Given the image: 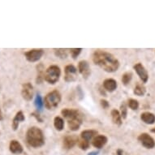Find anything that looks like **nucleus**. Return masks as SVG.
<instances>
[{"instance_id":"f257e3e1","label":"nucleus","mask_w":155,"mask_h":155,"mask_svg":"<svg viewBox=\"0 0 155 155\" xmlns=\"http://www.w3.org/2000/svg\"><path fill=\"white\" fill-rule=\"evenodd\" d=\"M93 61L107 72H114L120 68V62L113 54L97 50L93 54Z\"/></svg>"},{"instance_id":"f03ea898","label":"nucleus","mask_w":155,"mask_h":155,"mask_svg":"<svg viewBox=\"0 0 155 155\" xmlns=\"http://www.w3.org/2000/svg\"><path fill=\"white\" fill-rule=\"evenodd\" d=\"M61 114L68 120L69 129L73 132L79 130L83 122V114L78 110L65 108L62 110Z\"/></svg>"},{"instance_id":"7ed1b4c3","label":"nucleus","mask_w":155,"mask_h":155,"mask_svg":"<svg viewBox=\"0 0 155 155\" xmlns=\"http://www.w3.org/2000/svg\"><path fill=\"white\" fill-rule=\"evenodd\" d=\"M26 141L33 148H39L45 144L43 132L40 128L32 127L26 132Z\"/></svg>"},{"instance_id":"20e7f679","label":"nucleus","mask_w":155,"mask_h":155,"mask_svg":"<svg viewBox=\"0 0 155 155\" xmlns=\"http://www.w3.org/2000/svg\"><path fill=\"white\" fill-rule=\"evenodd\" d=\"M62 97L61 94L58 90H53L50 92L46 97L44 100L45 107L48 110H54L58 107L61 102Z\"/></svg>"},{"instance_id":"39448f33","label":"nucleus","mask_w":155,"mask_h":155,"mask_svg":"<svg viewBox=\"0 0 155 155\" xmlns=\"http://www.w3.org/2000/svg\"><path fill=\"white\" fill-rule=\"evenodd\" d=\"M60 75H61V70L59 67L56 65H51L45 71L44 80L46 82H48L49 84H54L60 78Z\"/></svg>"},{"instance_id":"423d86ee","label":"nucleus","mask_w":155,"mask_h":155,"mask_svg":"<svg viewBox=\"0 0 155 155\" xmlns=\"http://www.w3.org/2000/svg\"><path fill=\"white\" fill-rule=\"evenodd\" d=\"M64 72H65V76H64V80L67 82H73L76 81L77 77H78V74H77V69L75 66L69 64L65 67L64 69Z\"/></svg>"},{"instance_id":"0eeeda50","label":"nucleus","mask_w":155,"mask_h":155,"mask_svg":"<svg viewBox=\"0 0 155 155\" xmlns=\"http://www.w3.org/2000/svg\"><path fill=\"white\" fill-rule=\"evenodd\" d=\"M44 54V51L42 49H33L30 51H27L25 53L26 59L28 62H37L41 59Z\"/></svg>"},{"instance_id":"6e6552de","label":"nucleus","mask_w":155,"mask_h":155,"mask_svg":"<svg viewBox=\"0 0 155 155\" xmlns=\"http://www.w3.org/2000/svg\"><path fill=\"white\" fill-rule=\"evenodd\" d=\"M138 140L141 143L144 147L147 149H153L155 146V141L153 138L147 133H141L138 137Z\"/></svg>"},{"instance_id":"1a4fd4ad","label":"nucleus","mask_w":155,"mask_h":155,"mask_svg":"<svg viewBox=\"0 0 155 155\" xmlns=\"http://www.w3.org/2000/svg\"><path fill=\"white\" fill-rule=\"evenodd\" d=\"M21 96L25 101H31L33 97V86L28 82L22 85Z\"/></svg>"},{"instance_id":"9d476101","label":"nucleus","mask_w":155,"mask_h":155,"mask_svg":"<svg viewBox=\"0 0 155 155\" xmlns=\"http://www.w3.org/2000/svg\"><path fill=\"white\" fill-rule=\"evenodd\" d=\"M78 70H79V72L81 74L84 79L87 80L90 76L91 70H90L89 63L86 60H81L80 62L78 64Z\"/></svg>"},{"instance_id":"9b49d317","label":"nucleus","mask_w":155,"mask_h":155,"mask_svg":"<svg viewBox=\"0 0 155 155\" xmlns=\"http://www.w3.org/2000/svg\"><path fill=\"white\" fill-rule=\"evenodd\" d=\"M133 68L136 71V72L137 73V75L139 76V77L140 78V80L142 81L144 83H146L149 80V74H148L146 69L142 64L140 63H138V64H135Z\"/></svg>"},{"instance_id":"f8f14e48","label":"nucleus","mask_w":155,"mask_h":155,"mask_svg":"<svg viewBox=\"0 0 155 155\" xmlns=\"http://www.w3.org/2000/svg\"><path fill=\"white\" fill-rule=\"evenodd\" d=\"M78 141V137L76 136H68L64 139V147L66 150H70L76 145Z\"/></svg>"},{"instance_id":"ddd939ff","label":"nucleus","mask_w":155,"mask_h":155,"mask_svg":"<svg viewBox=\"0 0 155 155\" xmlns=\"http://www.w3.org/2000/svg\"><path fill=\"white\" fill-rule=\"evenodd\" d=\"M92 143H93V145H94L95 148L102 149V148L107 143V137L106 136H103V135L96 136V137L94 138V140H93Z\"/></svg>"},{"instance_id":"4468645a","label":"nucleus","mask_w":155,"mask_h":155,"mask_svg":"<svg viewBox=\"0 0 155 155\" xmlns=\"http://www.w3.org/2000/svg\"><path fill=\"white\" fill-rule=\"evenodd\" d=\"M9 150L12 153L15 154H20L23 152V147L21 144L18 140H12L10 142V145H9Z\"/></svg>"},{"instance_id":"2eb2a0df","label":"nucleus","mask_w":155,"mask_h":155,"mask_svg":"<svg viewBox=\"0 0 155 155\" xmlns=\"http://www.w3.org/2000/svg\"><path fill=\"white\" fill-rule=\"evenodd\" d=\"M103 88L107 91L112 93L117 89V82L114 79H107L103 82Z\"/></svg>"},{"instance_id":"dca6fc26","label":"nucleus","mask_w":155,"mask_h":155,"mask_svg":"<svg viewBox=\"0 0 155 155\" xmlns=\"http://www.w3.org/2000/svg\"><path fill=\"white\" fill-rule=\"evenodd\" d=\"M140 120L146 124H153L155 123V115L151 112H143L140 114Z\"/></svg>"},{"instance_id":"f3484780","label":"nucleus","mask_w":155,"mask_h":155,"mask_svg":"<svg viewBox=\"0 0 155 155\" xmlns=\"http://www.w3.org/2000/svg\"><path fill=\"white\" fill-rule=\"evenodd\" d=\"M25 120V115H24L23 112L18 111L12 120V126L13 130H14V131H16L18 127H19L20 123L23 122Z\"/></svg>"},{"instance_id":"a211bd4d","label":"nucleus","mask_w":155,"mask_h":155,"mask_svg":"<svg viewBox=\"0 0 155 155\" xmlns=\"http://www.w3.org/2000/svg\"><path fill=\"white\" fill-rule=\"evenodd\" d=\"M110 114H111L112 121H113L114 124L118 125V126H121L123 122L122 117H121V114H120V111L117 110L116 109H113L111 110V112H110Z\"/></svg>"},{"instance_id":"6ab92c4d","label":"nucleus","mask_w":155,"mask_h":155,"mask_svg":"<svg viewBox=\"0 0 155 155\" xmlns=\"http://www.w3.org/2000/svg\"><path fill=\"white\" fill-rule=\"evenodd\" d=\"M97 134V131H94V130H84L81 132V138L83 140H88L89 141L90 140H92L93 138L95 137Z\"/></svg>"},{"instance_id":"aec40b11","label":"nucleus","mask_w":155,"mask_h":155,"mask_svg":"<svg viewBox=\"0 0 155 155\" xmlns=\"http://www.w3.org/2000/svg\"><path fill=\"white\" fill-rule=\"evenodd\" d=\"M37 71H38V76L36 81L38 84H41L43 81L44 76H45V71H44V66L42 64H39L37 66Z\"/></svg>"},{"instance_id":"412c9836","label":"nucleus","mask_w":155,"mask_h":155,"mask_svg":"<svg viewBox=\"0 0 155 155\" xmlns=\"http://www.w3.org/2000/svg\"><path fill=\"white\" fill-rule=\"evenodd\" d=\"M54 126L57 131H62L64 128V120L59 116H56L54 120Z\"/></svg>"},{"instance_id":"4be33fe9","label":"nucleus","mask_w":155,"mask_h":155,"mask_svg":"<svg viewBox=\"0 0 155 155\" xmlns=\"http://www.w3.org/2000/svg\"><path fill=\"white\" fill-rule=\"evenodd\" d=\"M145 92H146V89H145V85L142 84H137V86L135 87L133 93H134L135 95H137V96L141 97L145 95Z\"/></svg>"},{"instance_id":"5701e85b","label":"nucleus","mask_w":155,"mask_h":155,"mask_svg":"<svg viewBox=\"0 0 155 155\" xmlns=\"http://www.w3.org/2000/svg\"><path fill=\"white\" fill-rule=\"evenodd\" d=\"M54 54L57 57L60 59H66L68 57V51L66 49H55Z\"/></svg>"},{"instance_id":"b1692460","label":"nucleus","mask_w":155,"mask_h":155,"mask_svg":"<svg viewBox=\"0 0 155 155\" xmlns=\"http://www.w3.org/2000/svg\"><path fill=\"white\" fill-rule=\"evenodd\" d=\"M127 106L132 110H137L139 108V102H138L137 100L130 98V99L127 100Z\"/></svg>"},{"instance_id":"393cba45","label":"nucleus","mask_w":155,"mask_h":155,"mask_svg":"<svg viewBox=\"0 0 155 155\" xmlns=\"http://www.w3.org/2000/svg\"><path fill=\"white\" fill-rule=\"evenodd\" d=\"M132 78V72H130V71L125 72V73L122 76L123 84H124V85H127V84L130 83V81H131Z\"/></svg>"},{"instance_id":"a878e982","label":"nucleus","mask_w":155,"mask_h":155,"mask_svg":"<svg viewBox=\"0 0 155 155\" xmlns=\"http://www.w3.org/2000/svg\"><path fill=\"white\" fill-rule=\"evenodd\" d=\"M34 104H35V107H37V109L39 110H41L42 109V107H43V102H42V98H41V95H39L38 94L37 96H36L35 101H34Z\"/></svg>"},{"instance_id":"bb28decb","label":"nucleus","mask_w":155,"mask_h":155,"mask_svg":"<svg viewBox=\"0 0 155 155\" xmlns=\"http://www.w3.org/2000/svg\"><path fill=\"white\" fill-rule=\"evenodd\" d=\"M120 114H121V117H122L123 119H126V118H127V109L125 102H123L122 104H121V106H120Z\"/></svg>"},{"instance_id":"cd10ccee","label":"nucleus","mask_w":155,"mask_h":155,"mask_svg":"<svg viewBox=\"0 0 155 155\" xmlns=\"http://www.w3.org/2000/svg\"><path fill=\"white\" fill-rule=\"evenodd\" d=\"M70 51V54H71V57L74 59H76L77 58V56L79 55L81 52L82 49L81 48H72L69 50Z\"/></svg>"},{"instance_id":"c85d7f7f","label":"nucleus","mask_w":155,"mask_h":155,"mask_svg":"<svg viewBox=\"0 0 155 155\" xmlns=\"http://www.w3.org/2000/svg\"><path fill=\"white\" fill-rule=\"evenodd\" d=\"M79 147L83 150H86L89 147V142L88 140H83L82 139L81 141L79 142Z\"/></svg>"},{"instance_id":"c756f323","label":"nucleus","mask_w":155,"mask_h":155,"mask_svg":"<svg viewBox=\"0 0 155 155\" xmlns=\"http://www.w3.org/2000/svg\"><path fill=\"white\" fill-rule=\"evenodd\" d=\"M101 105H102V107L104 108V109H107V108H108V107H110V104H109V102H107V100H105V99H102L101 101Z\"/></svg>"},{"instance_id":"7c9ffc66","label":"nucleus","mask_w":155,"mask_h":155,"mask_svg":"<svg viewBox=\"0 0 155 155\" xmlns=\"http://www.w3.org/2000/svg\"><path fill=\"white\" fill-rule=\"evenodd\" d=\"M31 115H32V116H33V117H35L36 119H37V120H38V121H39V122H41V123L42 122V119L40 117V115H39V114H38L37 113H35V112H34V113H32V114H31Z\"/></svg>"},{"instance_id":"2f4dec72","label":"nucleus","mask_w":155,"mask_h":155,"mask_svg":"<svg viewBox=\"0 0 155 155\" xmlns=\"http://www.w3.org/2000/svg\"><path fill=\"white\" fill-rule=\"evenodd\" d=\"M3 113H2V110H1V108H0V121L3 120Z\"/></svg>"},{"instance_id":"473e14b6","label":"nucleus","mask_w":155,"mask_h":155,"mask_svg":"<svg viewBox=\"0 0 155 155\" xmlns=\"http://www.w3.org/2000/svg\"><path fill=\"white\" fill-rule=\"evenodd\" d=\"M117 154L118 155H123V150H117Z\"/></svg>"},{"instance_id":"72a5a7b5","label":"nucleus","mask_w":155,"mask_h":155,"mask_svg":"<svg viewBox=\"0 0 155 155\" xmlns=\"http://www.w3.org/2000/svg\"><path fill=\"white\" fill-rule=\"evenodd\" d=\"M97 153H98L97 152H91V153H89L88 155H97Z\"/></svg>"},{"instance_id":"f704fd0d","label":"nucleus","mask_w":155,"mask_h":155,"mask_svg":"<svg viewBox=\"0 0 155 155\" xmlns=\"http://www.w3.org/2000/svg\"><path fill=\"white\" fill-rule=\"evenodd\" d=\"M151 132H155V127H154V128H153V129H151Z\"/></svg>"}]
</instances>
